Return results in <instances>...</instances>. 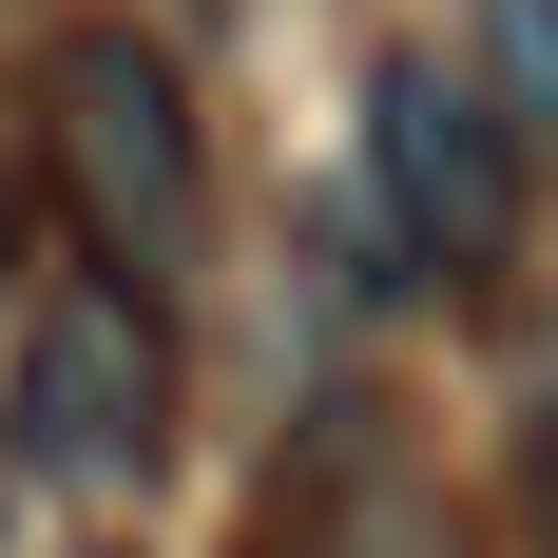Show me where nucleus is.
I'll list each match as a JSON object with an SVG mask.
<instances>
[{
    "label": "nucleus",
    "mask_w": 558,
    "mask_h": 558,
    "mask_svg": "<svg viewBox=\"0 0 558 558\" xmlns=\"http://www.w3.org/2000/svg\"><path fill=\"white\" fill-rule=\"evenodd\" d=\"M0 482H39V501H155L173 482V328L135 289H97V270L20 289V328H0Z\"/></svg>",
    "instance_id": "3"
},
{
    "label": "nucleus",
    "mask_w": 558,
    "mask_h": 558,
    "mask_svg": "<svg viewBox=\"0 0 558 558\" xmlns=\"http://www.w3.org/2000/svg\"><path fill=\"white\" fill-rule=\"evenodd\" d=\"M347 116H366V251H386V289H501L539 251V155L462 77V39H386Z\"/></svg>",
    "instance_id": "2"
},
{
    "label": "nucleus",
    "mask_w": 558,
    "mask_h": 558,
    "mask_svg": "<svg viewBox=\"0 0 558 558\" xmlns=\"http://www.w3.org/2000/svg\"><path fill=\"white\" fill-rule=\"evenodd\" d=\"M462 77H482V97L520 116V155L558 173V0H482V20H462Z\"/></svg>",
    "instance_id": "4"
},
{
    "label": "nucleus",
    "mask_w": 558,
    "mask_h": 558,
    "mask_svg": "<svg viewBox=\"0 0 558 558\" xmlns=\"http://www.w3.org/2000/svg\"><path fill=\"white\" fill-rule=\"evenodd\" d=\"M20 173H39L58 251L97 289L193 328V289H213V116H193V58L155 20H58L20 58Z\"/></svg>",
    "instance_id": "1"
},
{
    "label": "nucleus",
    "mask_w": 558,
    "mask_h": 558,
    "mask_svg": "<svg viewBox=\"0 0 558 558\" xmlns=\"http://www.w3.org/2000/svg\"><path fill=\"white\" fill-rule=\"evenodd\" d=\"M97 558H116V539H97Z\"/></svg>",
    "instance_id": "7"
},
{
    "label": "nucleus",
    "mask_w": 558,
    "mask_h": 558,
    "mask_svg": "<svg viewBox=\"0 0 558 558\" xmlns=\"http://www.w3.org/2000/svg\"><path fill=\"white\" fill-rule=\"evenodd\" d=\"M520 539H539V558H558V386H539V404H520Z\"/></svg>",
    "instance_id": "5"
},
{
    "label": "nucleus",
    "mask_w": 558,
    "mask_h": 558,
    "mask_svg": "<svg viewBox=\"0 0 558 558\" xmlns=\"http://www.w3.org/2000/svg\"><path fill=\"white\" fill-rule=\"evenodd\" d=\"M20 251H39V213H20V173H0V328H20V289H39Z\"/></svg>",
    "instance_id": "6"
}]
</instances>
